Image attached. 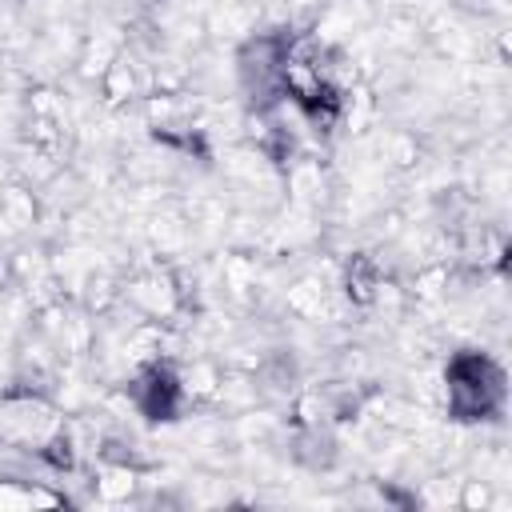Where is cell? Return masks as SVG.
Returning <instances> with one entry per match:
<instances>
[{"instance_id": "cell-1", "label": "cell", "mask_w": 512, "mask_h": 512, "mask_svg": "<svg viewBox=\"0 0 512 512\" xmlns=\"http://www.w3.org/2000/svg\"><path fill=\"white\" fill-rule=\"evenodd\" d=\"M440 404L456 424H488L508 408V372L488 348H456L440 372Z\"/></svg>"}, {"instance_id": "cell-2", "label": "cell", "mask_w": 512, "mask_h": 512, "mask_svg": "<svg viewBox=\"0 0 512 512\" xmlns=\"http://www.w3.org/2000/svg\"><path fill=\"white\" fill-rule=\"evenodd\" d=\"M120 300L132 316L156 320V324H180V316H188L196 308L184 292L180 268L160 256L152 264H140L128 276H120Z\"/></svg>"}, {"instance_id": "cell-3", "label": "cell", "mask_w": 512, "mask_h": 512, "mask_svg": "<svg viewBox=\"0 0 512 512\" xmlns=\"http://www.w3.org/2000/svg\"><path fill=\"white\" fill-rule=\"evenodd\" d=\"M120 396L128 400V408L152 424H176L188 420L196 408L180 388V372H176V356H160L148 364L128 368V376L120 380Z\"/></svg>"}, {"instance_id": "cell-4", "label": "cell", "mask_w": 512, "mask_h": 512, "mask_svg": "<svg viewBox=\"0 0 512 512\" xmlns=\"http://www.w3.org/2000/svg\"><path fill=\"white\" fill-rule=\"evenodd\" d=\"M152 92V76H148V60L140 52H132L124 44V52L104 68V76L96 80V104L104 112H124L136 108L140 96Z\"/></svg>"}, {"instance_id": "cell-5", "label": "cell", "mask_w": 512, "mask_h": 512, "mask_svg": "<svg viewBox=\"0 0 512 512\" xmlns=\"http://www.w3.org/2000/svg\"><path fill=\"white\" fill-rule=\"evenodd\" d=\"M332 180H328V168H324V160H316V156H292L284 168H280V200L288 204V208H296V212H320L328 200H332Z\"/></svg>"}, {"instance_id": "cell-6", "label": "cell", "mask_w": 512, "mask_h": 512, "mask_svg": "<svg viewBox=\"0 0 512 512\" xmlns=\"http://www.w3.org/2000/svg\"><path fill=\"white\" fill-rule=\"evenodd\" d=\"M340 308H344V300H340L336 284L320 272H304L284 288V312L304 324H332V320H340Z\"/></svg>"}, {"instance_id": "cell-7", "label": "cell", "mask_w": 512, "mask_h": 512, "mask_svg": "<svg viewBox=\"0 0 512 512\" xmlns=\"http://www.w3.org/2000/svg\"><path fill=\"white\" fill-rule=\"evenodd\" d=\"M388 272H384V264L372 256V252H348L344 260H340V272H336V292H340V300L348 304V308H372V300H376V292H380V280H384Z\"/></svg>"}, {"instance_id": "cell-8", "label": "cell", "mask_w": 512, "mask_h": 512, "mask_svg": "<svg viewBox=\"0 0 512 512\" xmlns=\"http://www.w3.org/2000/svg\"><path fill=\"white\" fill-rule=\"evenodd\" d=\"M288 456L296 468L324 476L340 464V440L332 432V424H316V428H288Z\"/></svg>"}, {"instance_id": "cell-9", "label": "cell", "mask_w": 512, "mask_h": 512, "mask_svg": "<svg viewBox=\"0 0 512 512\" xmlns=\"http://www.w3.org/2000/svg\"><path fill=\"white\" fill-rule=\"evenodd\" d=\"M40 224V192L24 180L0 184V236H28Z\"/></svg>"}, {"instance_id": "cell-10", "label": "cell", "mask_w": 512, "mask_h": 512, "mask_svg": "<svg viewBox=\"0 0 512 512\" xmlns=\"http://www.w3.org/2000/svg\"><path fill=\"white\" fill-rule=\"evenodd\" d=\"M120 52H124V40H120L112 28L84 32V40H80V48H76V56H72V68H68V72H72L80 84L96 88V80L104 76V68H108Z\"/></svg>"}, {"instance_id": "cell-11", "label": "cell", "mask_w": 512, "mask_h": 512, "mask_svg": "<svg viewBox=\"0 0 512 512\" xmlns=\"http://www.w3.org/2000/svg\"><path fill=\"white\" fill-rule=\"evenodd\" d=\"M176 372H180V388L192 400V408H212L220 380H224V364L212 356H196V360H180L176 356Z\"/></svg>"}, {"instance_id": "cell-12", "label": "cell", "mask_w": 512, "mask_h": 512, "mask_svg": "<svg viewBox=\"0 0 512 512\" xmlns=\"http://www.w3.org/2000/svg\"><path fill=\"white\" fill-rule=\"evenodd\" d=\"M400 284L408 292V304H440L452 288V260H420Z\"/></svg>"}, {"instance_id": "cell-13", "label": "cell", "mask_w": 512, "mask_h": 512, "mask_svg": "<svg viewBox=\"0 0 512 512\" xmlns=\"http://www.w3.org/2000/svg\"><path fill=\"white\" fill-rule=\"evenodd\" d=\"M140 468L132 464H116V460H96V472H92V496L100 504H124L136 496L140 488Z\"/></svg>"}, {"instance_id": "cell-14", "label": "cell", "mask_w": 512, "mask_h": 512, "mask_svg": "<svg viewBox=\"0 0 512 512\" xmlns=\"http://www.w3.org/2000/svg\"><path fill=\"white\" fill-rule=\"evenodd\" d=\"M376 40H380V52H396V56L416 52V48L424 44V36H420V16L408 12V8H392V12H384Z\"/></svg>"}, {"instance_id": "cell-15", "label": "cell", "mask_w": 512, "mask_h": 512, "mask_svg": "<svg viewBox=\"0 0 512 512\" xmlns=\"http://www.w3.org/2000/svg\"><path fill=\"white\" fill-rule=\"evenodd\" d=\"M380 156H384L388 168L412 172V168H420V164L428 160V144H424V136H420L416 128H392V132H384V140H380Z\"/></svg>"}, {"instance_id": "cell-16", "label": "cell", "mask_w": 512, "mask_h": 512, "mask_svg": "<svg viewBox=\"0 0 512 512\" xmlns=\"http://www.w3.org/2000/svg\"><path fill=\"white\" fill-rule=\"evenodd\" d=\"M24 116H44V120H68V100L52 80H28L20 92Z\"/></svg>"}, {"instance_id": "cell-17", "label": "cell", "mask_w": 512, "mask_h": 512, "mask_svg": "<svg viewBox=\"0 0 512 512\" xmlns=\"http://www.w3.org/2000/svg\"><path fill=\"white\" fill-rule=\"evenodd\" d=\"M192 236V224L184 220V212H156L148 224V240L160 256H176Z\"/></svg>"}, {"instance_id": "cell-18", "label": "cell", "mask_w": 512, "mask_h": 512, "mask_svg": "<svg viewBox=\"0 0 512 512\" xmlns=\"http://www.w3.org/2000/svg\"><path fill=\"white\" fill-rule=\"evenodd\" d=\"M496 504H500L496 480H488V476H480V472L456 480V508H464V512H492Z\"/></svg>"}, {"instance_id": "cell-19", "label": "cell", "mask_w": 512, "mask_h": 512, "mask_svg": "<svg viewBox=\"0 0 512 512\" xmlns=\"http://www.w3.org/2000/svg\"><path fill=\"white\" fill-rule=\"evenodd\" d=\"M140 8H156V4H164V0H136Z\"/></svg>"}]
</instances>
